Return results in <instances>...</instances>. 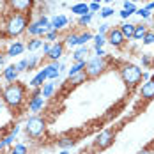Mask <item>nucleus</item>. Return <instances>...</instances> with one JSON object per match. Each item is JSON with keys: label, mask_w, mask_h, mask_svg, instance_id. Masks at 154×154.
Here are the masks:
<instances>
[{"label": "nucleus", "mask_w": 154, "mask_h": 154, "mask_svg": "<svg viewBox=\"0 0 154 154\" xmlns=\"http://www.w3.org/2000/svg\"><path fill=\"white\" fill-rule=\"evenodd\" d=\"M0 97L4 101V105L9 108L13 113H21V110L27 103V87L21 82L14 83H5L0 89Z\"/></svg>", "instance_id": "obj_1"}, {"label": "nucleus", "mask_w": 154, "mask_h": 154, "mask_svg": "<svg viewBox=\"0 0 154 154\" xmlns=\"http://www.w3.org/2000/svg\"><path fill=\"white\" fill-rule=\"evenodd\" d=\"M117 73H119L124 87L128 91H135L140 83H142V67L137 66V64H133V62H128V60L119 62Z\"/></svg>", "instance_id": "obj_2"}, {"label": "nucleus", "mask_w": 154, "mask_h": 154, "mask_svg": "<svg viewBox=\"0 0 154 154\" xmlns=\"http://www.w3.org/2000/svg\"><path fill=\"white\" fill-rule=\"evenodd\" d=\"M30 20H29V14H20V13H9L7 14V20H5V37H11V39H16L23 34H27V27H29Z\"/></svg>", "instance_id": "obj_3"}, {"label": "nucleus", "mask_w": 154, "mask_h": 154, "mask_svg": "<svg viewBox=\"0 0 154 154\" xmlns=\"http://www.w3.org/2000/svg\"><path fill=\"white\" fill-rule=\"evenodd\" d=\"M46 128H48V122L45 117H41V115H30L25 121V124H23V133L27 135V138L39 140L46 133Z\"/></svg>", "instance_id": "obj_4"}, {"label": "nucleus", "mask_w": 154, "mask_h": 154, "mask_svg": "<svg viewBox=\"0 0 154 154\" xmlns=\"http://www.w3.org/2000/svg\"><path fill=\"white\" fill-rule=\"evenodd\" d=\"M108 59L106 57H91V59H87V64H85V75L89 80H96V78H99L103 73H106L108 69Z\"/></svg>", "instance_id": "obj_5"}, {"label": "nucleus", "mask_w": 154, "mask_h": 154, "mask_svg": "<svg viewBox=\"0 0 154 154\" xmlns=\"http://www.w3.org/2000/svg\"><path fill=\"white\" fill-rule=\"evenodd\" d=\"M115 138H117V131L113 128H106L103 131H99L92 140V147L94 151H106L108 147H112L115 143Z\"/></svg>", "instance_id": "obj_6"}, {"label": "nucleus", "mask_w": 154, "mask_h": 154, "mask_svg": "<svg viewBox=\"0 0 154 154\" xmlns=\"http://www.w3.org/2000/svg\"><path fill=\"white\" fill-rule=\"evenodd\" d=\"M48 25H50V18L46 14H41L37 20H30L29 27H27V35L29 37H45L48 32Z\"/></svg>", "instance_id": "obj_7"}, {"label": "nucleus", "mask_w": 154, "mask_h": 154, "mask_svg": "<svg viewBox=\"0 0 154 154\" xmlns=\"http://www.w3.org/2000/svg\"><path fill=\"white\" fill-rule=\"evenodd\" d=\"M35 0H7V7L11 13H20V14H30L34 9Z\"/></svg>", "instance_id": "obj_8"}, {"label": "nucleus", "mask_w": 154, "mask_h": 154, "mask_svg": "<svg viewBox=\"0 0 154 154\" xmlns=\"http://www.w3.org/2000/svg\"><path fill=\"white\" fill-rule=\"evenodd\" d=\"M106 43L112 45L115 50H122L128 41L124 39V35H122V32H121L119 27H110V30L106 34Z\"/></svg>", "instance_id": "obj_9"}, {"label": "nucleus", "mask_w": 154, "mask_h": 154, "mask_svg": "<svg viewBox=\"0 0 154 154\" xmlns=\"http://www.w3.org/2000/svg\"><path fill=\"white\" fill-rule=\"evenodd\" d=\"M46 106V99L41 96V94H37V96H32L29 94V103H27V108H29V112H30L32 115H39L43 110Z\"/></svg>", "instance_id": "obj_10"}, {"label": "nucleus", "mask_w": 154, "mask_h": 154, "mask_svg": "<svg viewBox=\"0 0 154 154\" xmlns=\"http://www.w3.org/2000/svg\"><path fill=\"white\" fill-rule=\"evenodd\" d=\"M138 96L143 101H154V75H151V80L138 85Z\"/></svg>", "instance_id": "obj_11"}, {"label": "nucleus", "mask_w": 154, "mask_h": 154, "mask_svg": "<svg viewBox=\"0 0 154 154\" xmlns=\"http://www.w3.org/2000/svg\"><path fill=\"white\" fill-rule=\"evenodd\" d=\"M64 53H66V45H64L62 39H59L57 43H51V50H50V53L46 55V60L59 62L64 57Z\"/></svg>", "instance_id": "obj_12"}, {"label": "nucleus", "mask_w": 154, "mask_h": 154, "mask_svg": "<svg viewBox=\"0 0 154 154\" xmlns=\"http://www.w3.org/2000/svg\"><path fill=\"white\" fill-rule=\"evenodd\" d=\"M2 78H4L5 83H14V82H18V78H20V71L16 69V64H9V66H5V67L2 69Z\"/></svg>", "instance_id": "obj_13"}, {"label": "nucleus", "mask_w": 154, "mask_h": 154, "mask_svg": "<svg viewBox=\"0 0 154 154\" xmlns=\"http://www.w3.org/2000/svg\"><path fill=\"white\" fill-rule=\"evenodd\" d=\"M45 67H46V71H48V80H51V82H55L57 78L60 76V71L66 69V66L62 62H50Z\"/></svg>", "instance_id": "obj_14"}, {"label": "nucleus", "mask_w": 154, "mask_h": 154, "mask_svg": "<svg viewBox=\"0 0 154 154\" xmlns=\"http://www.w3.org/2000/svg\"><path fill=\"white\" fill-rule=\"evenodd\" d=\"M50 25H51V30H64L67 25H69V18L66 14H55L50 20Z\"/></svg>", "instance_id": "obj_15"}, {"label": "nucleus", "mask_w": 154, "mask_h": 154, "mask_svg": "<svg viewBox=\"0 0 154 154\" xmlns=\"http://www.w3.org/2000/svg\"><path fill=\"white\" fill-rule=\"evenodd\" d=\"M27 50H25V43H21V41H14V43H11L7 50H5V55H7V59L9 57H18V55H23Z\"/></svg>", "instance_id": "obj_16"}, {"label": "nucleus", "mask_w": 154, "mask_h": 154, "mask_svg": "<svg viewBox=\"0 0 154 154\" xmlns=\"http://www.w3.org/2000/svg\"><path fill=\"white\" fill-rule=\"evenodd\" d=\"M46 82H48V71H46V67H43V69H39L35 73V76L29 82V85L32 89H35V87H43V83H46Z\"/></svg>", "instance_id": "obj_17"}, {"label": "nucleus", "mask_w": 154, "mask_h": 154, "mask_svg": "<svg viewBox=\"0 0 154 154\" xmlns=\"http://www.w3.org/2000/svg\"><path fill=\"white\" fill-rule=\"evenodd\" d=\"M89 53H91V50H89V46H78V48H75V51L71 53V59H73V62L87 60Z\"/></svg>", "instance_id": "obj_18"}, {"label": "nucleus", "mask_w": 154, "mask_h": 154, "mask_svg": "<svg viewBox=\"0 0 154 154\" xmlns=\"http://www.w3.org/2000/svg\"><path fill=\"white\" fill-rule=\"evenodd\" d=\"M43 43H45V39H43V37H30V39L25 43V50H27V51H30V53L39 51V50L43 48Z\"/></svg>", "instance_id": "obj_19"}, {"label": "nucleus", "mask_w": 154, "mask_h": 154, "mask_svg": "<svg viewBox=\"0 0 154 154\" xmlns=\"http://www.w3.org/2000/svg\"><path fill=\"white\" fill-rule=\"evenodd\" d=\"M75 145H76V140L73 137H60V138H57V147L60 151H69Z\"/></svg>", "instance_id": "obj_20"}, {"label": "nucleus", "mask_w": 154, "mask_h": 154, "mask_svg": "<svg viewBox=\"0 0 154 154\" xmlns=\"http://www.w3.org/2000/svg\"><path fill=\"white\" fill-rule=\"evenodd\" d=\"M89 78L85 75V71H82V73H76V75H73V76H67V85H71V87H78V85H82V83H85Z\"/></svg>", "instance_id": "obj_21"}, {"label": "nucleus", "mask_w": 154, "mask_h": 154, "mask_svg": "<svg viewBox=\"0 0 154 154\" xmlns=\"http://www.w3.org/2000/svg\"><path fill=\"white\" fill-rule=\"evenodd\" d=\"M78 34L80 32L73 30V32H67L66 35H64V45H66V48H78Z\"/></svg>", "instance_id": "obj_22"}, {"label": "nucleus", "mask_w": 154, "mask_h": 154, "mask_svg": "<svg viewBox=\"0 0 154 154\" xmlns=\"http://www.w3.org/2000/svg\"><path fill=\"white\" fill-rule=\"evenodd\" d=\"M57 91V83L55 82H51V80H48L46 83H43V87H41V96L48 99V97H51L53 94Z\"/></svg>", "instance_id": "obj_23"}, {"label": "nucleus", "mask_w": 154, "mask_h": 154, "mask_svg": "<svg viewBox=\"0 0 154 154\" xmlns=\"http://www.w3.org/2000/svg\"><path fill=\"white\" fill-rule=\"evenodd\" d=\"M14 140H16V135H13V133L9 131V135H5L4 138L0 140V152H5L7 149H11V147L14 145Z\"/></svg>", "instance_id": "obj_24"}, {"label": "nucleus", "mask_w": 154, "mask_h": 154, "mask_svg": "<svg viewBox=\"0 0 154 154\" xmlns=\"http://www.w3.org/2000/svg\"><path fill=\"white\" fill-rule=\"evenodd\" d=\"M121 29V32H122L124 39L126 41H131L133 39V32H135V23H129V21H124L122 25L119 27Z\"/></svg>", "instance_id": "obj_25"}, {"label": "nucleus", "mask_w": 154, "mask_h": 154, "mask_svg": "<svg viewBox=\"0 0 154 154\" xmlns=\"http://www.w3.org/2000/svg\"><path fill=\"white\" fill-rule=\"evenodd\" d=\"M71 13L76 16H82V14H87L89 13V4H85V2H76V4H73L71 5Z\"/></svg>", "instance_id": "obj_26"}, {"label": "nucleus", "mask_w": 154, "mask_h": 154, "mask_svg": "<svg viewBox=\"0 0 154 154\" xmlns=\"http://www.w3.org/2000/svg\"><path fill=\"white\" fill-rule=\"evenodd\" d=\"M43 59H45L43 55H29V57H25V60H27V71H34Z\"/></svg>", "instance_id": "obj_27"}, {"label": "nucleus", "mask_w": 154, "mask_h": 154, "mask_svg": "<svg viewBox=\"0 0 154 154\" xmlns=\"http://www.w3.org/2000/svg\"><path fill=\"white\" fill-rule=\"evenodd\" d=\"M85 64H87V60L73 62V66L67 69V76H73V75H76V73H82V71H85Z\"/></svg>", "instance_id": "obj_28"}, {"label": "nucleus", "mask_w": 154, "mask_h": 154, "mask_svg": "<svg viewBox=\"0 0 154 154\" xmlns=\"http://www.w3.org/2000/svg\"><path fill=\"white\" fill-rule=\"evenodd\" d=\"M140 62L143 69H152V62H154V55L152 53H140Z\"/></svg>", "instance_id": "obj_29"}, {"label": "nucleus", "mask_w": 154, "mask_h": 154, "mask_svg": "<svg viewBox=\"0 0 154 154\" xmlns=\"http://www.w3.org/2000/svg\"><path fill=\"white\" fill-rule=\"evenodd\" d=\"M147 30H149V29H147V25H143V23L137 25V23H135V32H133V39H135V41H142Z\"/></svg>", "instance_id": "obj_30"}, {"label": "nucleus", "mask_w": 154, "mask_h": 154, "mask_svg": "<svg viewBox=\"0 0 154 154\" xmlns=\"http://www.w3.org/2000/svg\"><path fill=\"white\" fill-rule=\"evenodd\" d=\"M92 37H94L92 32H89V30L80 32V34H78V46H87V43L92 41Z\"/></svg>", "instance_id": "obj_31"}, {"label": "nucleus", "mask_w": 154, "mask_h": 154, "mask_svg": "<svg viewBox=\"0 0 154 154\" xmlns=\"http://www.w3.org/2000/svg\"><path fill=\"white\" fill-rule=\"evenodd\" d=\"M92 18H94L92 13H87V14L78 16V20H76L78 27H89V25H91V21H92Z\"/></svg>", "instance_id": "obj_32"}, {"label": "nucleus", "mask_w": 154, "mask_h": 154, "mask_svg": "<svg viewBox=\"0 0 154 154\" xmlns=\"http://www.w3.org/2000/svg\"><path fill=\"white\" fill-rule=\"evenodd\" d=\"M45 41H48V43H57L59 39H60V32L59 30H50L45 34V37H43Z\"/></svg>", "instance_id": "obj_33"}, {"label": "nucleus", "mask_w": 154, "mask_h": 154, "mask_svg": "<svg viewBox=\"0 0 154 154\" xmlns=\"http://www.w3.org/2000/svg\"><path fill=\"white\" fill-rule=\"evenodd\" d=\"M9 154H29V147L25 143H14L11 147V152Z\"/></svg>", "instance_id": "obj_34"}, {"label": "nucleus", "mask_w": 154, "mask_h": 154, "mask_svg": "<svg viewBox=\"0 0 154 154\" xmlns=\"http://www.w3.org/2000/svg\"><path fill=\"white\" fill-rule=\"evenodd\" d=\"M143 46H151V45H154V30L152 29H149V30L145 32V35H143V39L140 41Z\"/></svg>", "instance_id": "obj_35"}, {"label": "nucleus", "mask_w": 154, "mask_h": 154, "mask_svg": "<svg viewBox=\"0 0 154 154\" xmlns=\"http://www.w3.org/2000/svg\"><path fill=\"white\" fill-rule=\"evenodd\" d=\"M92 43H94V48H103L106 45V35H101V34H96L92 37Z\"/></svg>", "instance_id": "obj_36"}, {"label": "nucleus", "mask_w": 154, "mask_h": 154, "mask_svg": "<svg viewBox=\"0 0 154 154\" xmlns=\"http://www.w3.org/2000/svg\"><path fill=\"white\" fill-rule=\"evenodd\" d=\"M113 13H115V9H113V7H110V5H106V7H101L99 16H101L103 20H106V18H110V16H113Z\"/></svg>", "instance_id": "obj_37"}, {"label": "nucleus", "mask_w": 154, "mask_h": 154, "mask_svg": "<svg viewBox=\"0 0 154 154\" xmlns=\"http://www.w3.org/2000/svg\"><path fill=\"white\" fill-rule=\"evenodd\" d=\"M135 14H138L140 18H142V20H152V13H149V11H147L145 7H138Z\"/></svg>", "instance_id": "obj_38"}, {"label": "nucleus", "mask_w": 154, "mask_h": 154, "mask_svg": "<svg viewBox=\"0 0 154 154\" xmlns=\"http://www.w3.org/2000/svg\"><path fill=\"white\" fill-rule=\"evenodd\" d=\"M122 9H126V11H129L131 14H135L138 7H137V4H133V2H129V0H124V2H122Z\"/></svg>", "instance_id": "obj_39"}, {"label": "nucleus", "mask_w": 154, "mask_h": 154, "mask_svg": "<svg viewBox=\"0 0 154 154\" xmlns=\"http://www.w3.org/2000/svg\"><path fill=\"white\" fill-rule=\"evenodd\" d=\"M137 154H154V142H151V143L145 145V147H142Z\"/></svg>", "instance_id": "obj_40"}, {"label": "nucleus", "mask_w": 154, "mask_h": 154, "mask_svg": "<svg viewBox=\"0 0 154 154\" xmlns=\"http://www.w3.org/2000/svg\"><path fill=\"white\" fill-rule=\"evenodd\" d=\"M16 69H18L20 73H27V60H25V59L18 60L16 62Z\"/></svg>", "instance_id": "obj_41"}, {"label": "nucleus", "mask_w": 154, "mask_h": 154, "mask_svg": "<svg viewBox=\"0 0 154 154\" xmlns=\"http://www.w3.org/2000/svg\"><path fill=\"white\" fill-rule=\"evenodd\" d=\"M50 50H51V43H48V41H45L43 43V48H41V55L46 59V55L50 53Z\"/></svg>", "instance_id": "obj_42"}, {"label": "nucleus", "mask_w": 154, "mask_h": 154, "mask_svg": "<svg viewBox=\"0 0 154 154\" xmlns=\"http://www.w3.org/2000/svg\"><path fill=\"white\" fill-rule=\"evenodd\" d=\"M97 11H101V4H97V2H91L89 4V13H97Z\"/></svg>", "instance_id": "obj_43"}, {"label": "nucleus", "mask_w": 154, "mask_h": 154, "mask_svg": "<svg viewBox=\"0 0 154 154\" xmlns=\"http://www.w3.org/2000/svg\"><path fill=\"white\" fill-rule=\"evenodd\" d=\"M110 27H112V25H108V23H101V25H99V30H97V34H101V35H106L108 30H110Z\"/></svg>", "instance_id": "obj_44"}, {"label": "nucleus", "mask_w": 154, "mask_h": 154, "mask_svg": "<svg viewBox=\"0 0 154 154\" xmlns=\"http://www.w3.org/2000/svg\"><path fill=\"white\" fill-rule=\"evenodd\" d=\"M94 53H96V57H106V51L103 48H94Z\"/></svg>", "instance_id": "obj_45"}, {"label": "nucleus", "mask_w": 154, "mask_h": 154, "mask_svg": "<svg viewBox=\"0 0 154 154\" xmlns=\"http://www.w3.org/2000/svg\"><path fill=\"white\" fill-rule=\"evenodd\" d=\"M119 16H121L122 20H128V18L131 16V13H129V11H126V9H121V11H119Z\"/></svg>", "instance_id": "obj_46"}, {"label": "nucleus", "mask_w": 154, "mask_h": 154, "mask_svg": "<svg viewBox=\"0 0 154 154\" xmlns=\"http://www.w3.org/2000/svg\"><path fill=\"white\" fill-rule=\"evenodd\" d=\"M5 62H7V55H5V51H0V66H5Z\"/></svg>", "instance_id": "obj_47"}, {"label": "nucleus", "mask_w": 154, "mask_h": 154, "mask_svg": "<svg viewBox=\"0 0 154 154\" xmlns=\"http://www.w3.org/2000/svg\"><path fill=\"white\" fill-rule=\"evenodd\" d=\"M145 9H147L149 13H154V0H151V2L145 4Z\"/></svg>", "instance_id": "obj_48"}, {"label": "nucleus", "mask_w": 154, "mask_h": 154, "mask_svg": "<svg viewBox=\"0 0 154 154\" xmlns=\"http://www.w3.org/2000/svg\"><path fill=\"white\" fill-rule=\"evenodd\" d=\"M147 80H151V73L149 71H142V82H147Z\"/></svg>", "instance_id": "obj_49"}, {"label": "nucleus", "mask_w": 154, "mask_h": 154, "mask_svg": "<svg viewBox=\"0 0 154 154\" xmlns=\"http://www.w3.org/2000/svg\"><path fill=\"white\" fill-rule=\"evenodd\" d=\"M82 2H85V4H91V2H97V4H101V0H82Z\"/></svg>", "instance_id": "obj_50"}, {"label": "nucleus", "mask_w": 154, "mask_h": 154, "mask_svg": "<svg viewBox=\"0 0 154 154\" xmlns=\"http://www.w3.org/2000/svg\"><path fill=\"white\" fill-rule=\"evenodd\" d=\"M5 106V105H4V101H2V97H0V112H2V108Z\"/></svg>", "instance_id": "obj_51"}, {"label": "nucleus", "mask_w": 154, "mask_h": 154, "mask_svg": "<svg viewBox=\"0 0 154 154\" xmlns=\"http://www.w3.org/2000/svg\"><path fill=\"white\" fill-rule=\"evenodd\" d=\"M101 2H106V4H112V2H115V0H101Z\"/></svg>", "instance_id": "obj_52"}, {"label": "nucleus", "mask_w": 154, "mask_h": 154, "mask_svg": "<svg viewBox=\"0 0 154 154\" xmlns=\"http://www.w3.org/2000/svg\"><path fill=\"white\" fill-rule=\"evenodd\" d=\"M57 154H69V151H60V152H57Z\"/></svg>", "instance_id": "obj_53"}, {"label": "nucleus", "mask_w": 154, "mask_h": 154, "mask_svg": "<svg viewBox=\"0 0 154 154\" xmlns=\"http://www.w3.org/2000/svg\"><path fill=\"white\" fill-rule=\"evenodd\" d=\"M129 2H133V4H137V2H140V0H129Z\"/></svg>", "instance_id": "obj_54"}, {"label": "nucleus", "mask_w": 154, "mask_h": 154, "mask_svg": "<svg viewBox=\"0 0 154 154\" xmlns=\"http://www.w3.org/2000/svg\"><path fill=\"white\" fill-rule=\"evenodd\" d=\"M2 80H4V78H2V69H0V82H2Z\"/></svg>", "instance_id": "obj_55"}, {"label": "nucleus", "mask_w": 154, "mask_h": 154, "mask_svg": "<svg viewBox=\"0 0 154 154\" xmlns=\"http://www.w3.org/2000/svg\"><path fill=\"white\" fill-rule=\"evenodd\" d=\"M152 69H154V62H152Z\"/></svg>", "instance_id": "obj_56"}, {"label": "nucleus", "mask_w": 154, "mask_h": 154, "mask_svg": "<svg viewBox=\"0 0 154 154\" xmlns=\"http://www.w3.org/2000/svg\"><path fill=\"white\" fill-rule=\"evenodd\" d=\"M152 21H154V14H152Z\"/></svg>", "instance_id": "obj_57"}, {"label": "nucleus", "mask_w": 154, "mask_h": 154, "mask_svg": "<svg viewBox=\"0 0 154 154\" xmlns=\"http://www.w3.org/2000/svg\"><path fill=\"white\" fill-rule=\"evenodd\" d=\"M145 2H151V0H145Z\"/></svg>", "instance_id": "obj_58"}, {"label": "nucleus", "mask_w": 154, "mask_h": 154, "mask_svg": "<svg viewBox=\"0 0 154 154\" xmlns=\"http://www.w3.org/2000/svg\"><path fill=\"white\" fill-rule=\"evenodd\" d=\"M37 154H43V152H37Z\"/></svg>", "instance_id": "obj_59"}]
</instances>
